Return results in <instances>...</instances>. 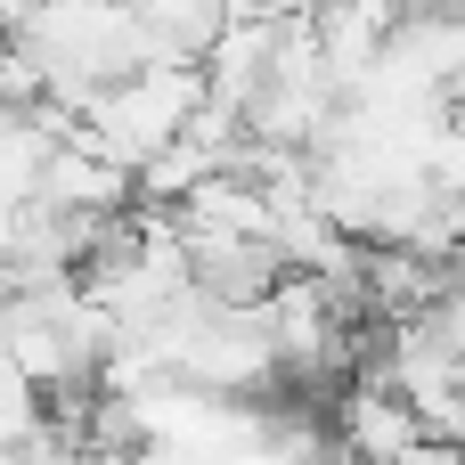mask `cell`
<instances>
[{
  "instance_id": "cell-4",
  "label": "cell",
  "mask_w": 465,
  "mask_h": 465,
  "mask_svg": "<svg viewBox=\"0 0 465 465\" xmlns=\"http://www.w3.org/2000/svg\"><path fill=\"white\" fill-rule=\"evenodd\" d=\"M41 417H49L41 384H33L16 360H0V450H25V441L41 433Z\"/></svg>"
},
{
  "instance_id": "cell-2",
  "label": "cell",
  "mask_w": 465,
  "mask_h": 465,
  "mask_svg": "<svg viewBox=\"0 0 465 465\" xmlns=\"http://www.w3.org/2000/svg\"><path fill=\"white\" fill-rule=\"evenodd\" d=\"M41 204H57V213H98V221H114V213H131L139 204V188H131V172L123 163H106L98 147H82V139H65L49 163H41V188H33Z\"/></svg>"
},
{
  "instance_id": "cell-1",
  "label": "cell",
  "mask_w": 465,
  "mask_h": 465,
  "mask_svg": "<svg viewBox=\"0 0 465 465\" xmlns=\"http://www.w3.org/2000/svg\"><path fill=\"white\" fill-rule=\"evenodd\" d=\"M196 98H204V65H196V57H155V65L106 82V90L82 106V131H74V139L98 147L106 163L139 172L155 147L180 139V123L196 114Z\"/></svg>"
},
{
  "instance_id": "cell-3",
  "label": "cell",
  "mask_w": 465,
  "mask_h": 465,
  "mask_svg": "<svg viewBox=\"0 0 465 465\" xmlns=\"http://www.w3.org/2000/svg\"><path fill=\"white\" fill-rule=\"evenodd\" d=\"M335 425H343V458H360V465H392L425 441L417 409L401 392H384V384H351L343 409H335Z\"/></svg>"
}]
</instances>
